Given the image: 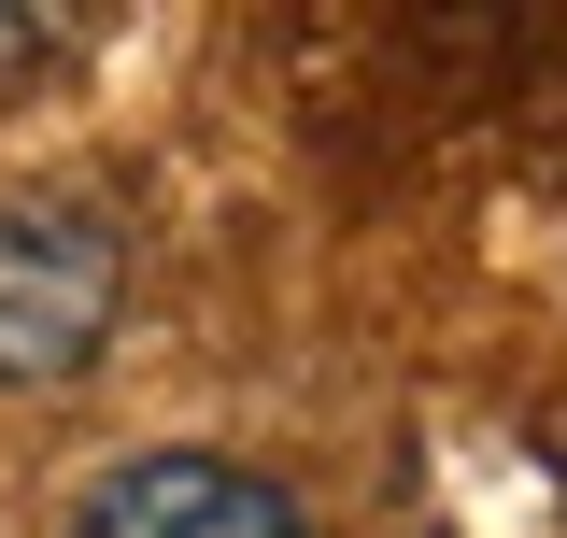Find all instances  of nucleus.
Here are the masks:
<instances>
[{
	"label": "nucleus",
	"mask_w": 567,
	"mask_h": 538,
	"mask_svg": "<svg viewBox=\"0 0 567 538\" xmlns=\"http://www.w3.org/2000/svg\"><path fill=\"white\" fill-rule=\"evenodd\" d=\"M71 538H312V525L284 482L227 468V454H128V468L85 482Z\"/></svg>",
	"instance_id": "f03ea898"
},
{
	"label": "nucleus",
	"mask_w": 567,
	"mask_h": 538,
	"mask_svg": "<svg viewBox=\"0 0 567 538\" xmlns=\"http://www.w3.org/2000/svg\"><path fill=\"white\" fill-rule=\"evenodd\" d=\"M71 58V14H29V0H0V85H29V71Z\"/></svg>",
	"instance_id": "7ed1b4c3"
},
{
	"label": "nucleus",
	"mask_w": 567,
	"mask_h": 538,
	"mask_svg": "<svg viewBox=\"0 0 567 538\" xmlns=\"http://www.w3.org/2000/svg\"><path fill=\"white\" fill-rule=\"evenodd\" d=\"M128 241L85 199H0V397H58L114 354Z\"/></svg>",
	"instance_id": "f257e3e1"
}]
</instances>
